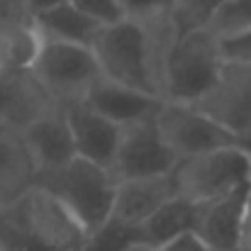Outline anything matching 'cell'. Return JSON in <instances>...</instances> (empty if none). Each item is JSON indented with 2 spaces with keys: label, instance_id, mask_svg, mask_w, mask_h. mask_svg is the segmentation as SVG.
I'll return each mask as SVG.
<instances>
[{
  "label": "cell",
  "instance_id": "ffe728a7",
  "mask_svg": "<svg viewBox=\"0 0 251 251\" xmlns=\"http://www.w3.org/2000/svg\"><path fill=\"white\" fill-rule=\"evenodd\" d=\"M227 0H173L171 22L176 34H185L193 29H207Z\"/></svg>",
  "mask_w": 251,
  "mask_h": 251
},
{
  "label": "cell",
  "instance_id": "484cf974",
  "mask_svg": "<svg viewBox=\"0 0 251 251\" xmlns=\"http://www.w3.org/2000/svg\"><path fill=\"white\" fill-rule=\"evenodd\" d=\"M154 251H207V247L193 232H188V234H180V237L171 239L168 244H164V247H159Z\"/></svg>",
  "mask_w": 251,
  "mask_h": 251
},
{
  "label": "cell",
  "instance_id": "603a6c76",
  "mask_svg": "<svg viewBox=\"0 0 251 251\" xmlns=\"http://www.w3.org/2000/svg\"><path fill=\"white\" fill-rule=\"evenodd\" d=\"M71 2L102 27L125 20V10L117 0H71Z\"/></svg>",
  "mask_w": 251,
  "mask_h": 251
},
{
  "label": "cell",
  "instance_id": "8fae6325",
  "mask_svg": "<svg viewBox=\"0 0 251 251\" xmlns=\"http://www.w3.org/2000/svg\"><path fill=\"white\" fill-rule=\"evenodd\" d=\"M249 198L251 185H244L225 198L198 205L193 234L207 247V251H242Z\"/></svg>",
  "mask_w": 251,
  "mask_h": 251
},
{
  "label": "cell",
  "instance_id": "d6986e66",
  "mask_svg": "<svg viewBox=\"0 0 251 251\" xmlns=\"http://www.w3.org/2000/svg\"><path fill=\"white\" fill-rule=\"evenodd\" d=\"M42 32L37 22L22 29L0 32V71H25L32 69L39 49H42Z\"/></svg>",
  "mask_w": 251,
  "mask_h": 251
},
{
  "label": "cell",
  "instance_id": "8992f818",
  "mask_svg": "<svg viewBox=\"0 0 251 251\" xmlns=\"http://www.w3.org/2000/svg\"><path fill=\"white\" fill-rule=\"evenodd\" d=\"M32 71L61 107L83 102L93 83L102 76L90 47L56 42L47 37L42 42Z\"/></svg>",
  "mask_w": 251,
  "mask_h": 251
},
{
  "label": "cell",
  "instance_id": "f546056e",
  "mask_svg": "<svg viewBox=\"0 0 251 251\" xmlns=\"http://www.w3.org/2000/svg\"><path fill=\"white\" fill-rule=\"evenodd\" d=\"M249 161H251V147H249Z\"/></svg>",
  "mask_w": 251,
  "mask_h": 251
},
{
  "label": "cell",
  "instance_id": "5b68a950",
  "mask_svg": "<svg viewBox=\"0 0 251 251\" xmlns=\"http://www.w3.org/2000/svg\"><path fill=\"white\" fill-rule=\"evenodd\" d=\"M0 215L44 251H78L88 239L78 220L42 185H34L15 205L0 210Z\"/></svg>",
  "mask_w": 251,
  "mask_h": 251
},
{
  "label": "cell",
  "instance_id": "52a82bcc",
  "mask_svg": "<svg viewBox=\"0 0 251 251\" xmlns=\"http://www.w3.org/2000/svg\"><path fill=\"white\" fill-rule=\"evenodd\" d=\"M156 127L176 159L229 149V147L247 149V144L239 137H234L229 129H225L220 122H215L210 115H205L190 102L164 100L156 112Z\"/></svg>",
  "mask_w": 251,
  "mask_h": 251
},
{
  "label": "cell",
  "instance_id": "7c38bea8",
  "mask_svg": "<svg viewBox=\"0 0 251 251\" xmlns=\"http://www.w3.org/2000/svg\"><path fill=\"white\" fill-rule=\"evenodd\" d=\"M171 198H176L171 173L154 176V178L120 180L115 185V202H112L110 222L137 232V227H142Z\"/></svg>",
  "mask_w": 251,
  "mask_h": 251
},
{
  "label": "cell",
  "instance_id": "d4e9b609",
  "mask_svg": "<svg viewBox=\"0 0 251 251\" xmlns=\"http://www.w3.org/2000/svg\"><path fill=\"white\" fill-rule=\"evenodd\" d=\"M125 10V17H154L168 15L173 0H117Z\"/></svg>",
  "mask_w": 251,
  "mask_h": 251
},
{
  "label": "cell",
  "instance_id": "5bb4252c",
  "mask_svg": "<svg viewBox=\"0 0 251 251\" xmlns=\"http://www.w3.org/2000/svg\"><path fill=\"white\" fill-rule=\"evenodd\" d=\"M39 178V166L25 132L0 125V210L25 198Z\"/></svg>",
  "mask_w": 251,
  "mask_h": 251
},
{
  "label": "cell",
  "instance_id": "9c48e42d",
  "mask_svg": "<svg viewBox=\"0 0 251 251\" xmlns=\"http://www.w3.org/2000/svg\"><path fill=\"white\" fill-rule=\"evenodd\" d=\"M198 110L210 115L247 149L251 147V66L249 64H222L217 83L195 102Z\"/></svg>",
  "mask_w": 251,
  "mask_h": 251
},
{
  "label": "cell",
  "instance_id": "7402d4cb",
  "mask_svg": "<svg viewBox=\"0 0 251 251\" xmlns=\"http://www.w3.org/2000/svg\"><path fill=\"white\" fill-rule=\"evenodd\" d=\"M37 20L29 0H0V32L32 27Z\"/></svg>",
  "mask_w": 251,
  "mask_h": 251
},
{
  "label": "cell",
  "instance_id": "cb8c5ba5",
  "mask_svg": "<svg viewBox=\"0 0 251 251\" xmlns=\"http://www.w3.org/2000/svg\"><path fill=\"white\" fill-rule=\"evenodd\" d=\"M220 54L229 64H249L251 66V29L237 37L220 39Z\"/></svg>",
  "mask_w": 251,
  "mask_h": 251
},
{
  "label": "cell",
  "instance_id": "83f0119b",
  "mask_svg": "<svg viewBox=\"0 0 251 251\" xmlns=\"http://www.w3.org/2000/svg\"><path fill=\"white\" fill-rule=\"evenodd\" d=\"M61 2H69V0H29V5H32L34 15H39V12H47V10H51V7L61 5Z\"/></svg>",
  "mask_w": 251,
  "mask_h": 251
},
{
  "label": "cell",
  "instance_id": "6da1fadb",
  "mask_svg": "<svg viewBox=\"0 0 251 251\" xmlns=\"http://www.w3.org/2000/svg\"><path fill=\"white\" fill-rule=\"evenodd\" d=\"M178 34L168 15L125 17L102 27L90 49L107 81L164 100L166 61Z\"/></svg>",
  "mask_w": 251,
  "mask_h": 251
},
{
  "label": "cell",
  "instance_id": "30bf717a",
  "mask_svg": "<svg viewBox=\"0 0 251 251\" xmlns=\"http://www.w3.org/2000/svg\"><path fill=\"white\" fill-rule=\"evenodd\" d=\"M56 110H61V105L49 95L32 69L0 71V125L25 132Z\"/></svg>",
  "mask_w": 251,
  "mask_h": 251
},
{
  "label": "cell",
  "instance_id": "f1b7e54d",
  "mask_svg": "<svg viewBox=\"0 0 251 251\" xmlns=\"http://www.w3.org/2000/svg\"><path fill=\"white\" fill-rule=\"evenodd\" d=\"M117 251H154L149 244H144V242H139V239H134V242H129V244H125L122 249Z\"/></svg>",
  "mask_w": 251,
  "mask_h": 251
},
{
  "label": "cell",
  "instance_id": "9a60e30c",
  "mask_svg": "<svg viewBox=\"0 0 251 251\" xmlns=\"http://www.w3.org/2000/svg\"><path fill=\"white\" fill-rule=\"evenodd\" d=\"M83 102L90 110H95L98 115L107 117L110 122L127 127V125L139 122L144 117H154L164 100L151 98V95L139 93V90H132L127 85H120L115 81H107L105 76H100L93 83V88L88 90Z\"/></svg>",
  "mask_w": 251,
  "mask_h": 251
},
{
  "label": "cell",
  "instance_id": "3957f363",
  "mask_svg": "<svg viewBox=\"0 0 251 251\" xmlns=\"http://www.w3.org/2000/svg\"><path fill=\"white\" fill-rule=\"evenodd\" d=\"M176 198L205 205L251 185V161L247 149L229 147L178 159L171 171Z\"/></svg>",
  "mask_w": 251,
  "mask_h": 251
},
{
  "label": "cell",
  "instance_id": "7a4b0ae2",
  "mask_svg": "<svg viewBox=\"0 0 251 251\" xmlns=\"http://www.w3.org/2000/svg\"><path fill=\"white\" fill-rule=\"evenodd\" d=\"M37 185L47 188L64 202V207L78 220L85 234H93L110 222L117 183L107 168L76 156L66 166L39 173Z\"/></svg>",
  "mask_w": 251,
  "mask_h": 251
},
{
  "label": "cell",
  "instance_id": "4316f807",
  "mask_svg": "<svg viewBox=\"0 0 251 251\" xmlns=\"http://www.w3.org/2000/svg\"><path fill=\"white\" fill-rule=\"evenodd\" d=\"M242 251H251V198L247 207V220H244V234H242Z\"/></svg>",
  "mask_w": 251,
  "mask_h": 251
},
{
  "label": "cell",
  "instance_id": "44dd1931",
  "mask_svg": "<svg viewBox=\"0 0 251 251\" xmlns=\"http://www.w3.org/2000/svg\"><path fill=\"white\" fill-rule=\"evenodd\" d=\"M217 39L237 37L251 29V0H227L207 27Z\"/></svg>",
  "mask_w": 251,
  "mask_h": 251
},
{
  "label": "cell",
  "instance_id": "e0dca14e",
  "mask_svg": "<svg viewBox=\"0 0 251 251\" xmlns=\"http://www.w3.org/2000/svg\"><path fill=\"white\" fill-rule=\"evenodd\" d=\"M195 217H198V205L180 198H171L142 227H137V239L149 244L151 249H159L171 239L193 232Z\"/></svg>",
  "mask_w": 251,
  "mask_h": 251
},
{
  "label": "cell",
  "instance_id": "2e32d148",
  "mask_svg": "<svg viewBox=\"0 0 251 251\" xmlns=\"http://www.w3.org/2000/svg\"><path fill=\"white\" fill-rule=\"evenodd\" d=\"M25 139L32 149V156L39 166V173H49L66 166L71 159H76L74 134L66 120V110H56L32 127L25 129Z\"/></svg>",
  "mask_w": 251,
  "mask_h": 251
},
{
  "label": "cell",
  "instance_id": "4fadbf2b",
  "mask_svg": "<svg viewBox=\"0 0 251 251\" xmlns=\"http://www.w3.org/2000/svg\"><path fill=\"white\" fill-rule=\"evenodd\" d=\"M64 110H66V120H69V127L74 134L76 156L110 171L112 159L117 154L120 137H122V127L110 122L107 117L98 115L85 102L69 105Z\"/></svg>",
  "mask_w": 251,
  "mask_h": 251
},
{
  "label": "cell",
  "instance_id": "277c9868",
  "mask_svg": "<svg viewBox=\"0 0 251 251\" xmlns=\"http://www.w3.org/2000/svg\"><path fill=\"white\" fill-rule=\"evenodd\" d=\"M220 39L210 29H193L176 39L166 61L164 100L195 105L217 83L222 71Z\"/></svg>",
  "mask_w": 251,
  "mask_h": 251
},
{
  "label": "cell",
  "instance_id": "ac0fdd59",
  "mask_svg": "<svg viewBox=\"0 0 251 251\" xmlns=\"http://www.w3.org/2000/svg\"><path fill=\"white\" fill-rule=\"evenodd\" d=\"M34 22H37L42 37L56 39V42H69V44H83V47H90L95 34L102 29V25L90 20L71 0L56 5L47 12H39Z\"/></svg>",
  "mask_w": 251,
  "mask_h": 251
},
{
  "label": "cell",
  "instance_id": "ba28073f",
  "mask_svg": "<svg viewBox=\"0 0 251 251\" xmlns=\"http://www.w3.org/2000/svg\"><path fill=\"white\" fill-rule=\"evenodd\" d=\"M176 161L178 159L173 156V151L159 134L156 115H154V117H144L139 122L122 127V137L110 166V176L115 178V183L168 176Z\"/></svg>",
  "mask_w": 251,
  "mask_h": 251
}]
</instances>
